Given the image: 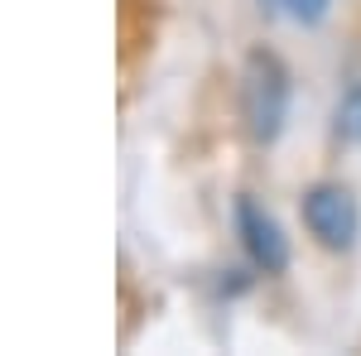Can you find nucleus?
Here are the masks:
<instances>
[{
    "mask_svg": "<svg viewBox=\"0 0 361 356\" xmlns=\"http://www.w3.org/2000/svg\"><path fill=\"white\" fill-rule=\"evenodd\" d=\"M241 121L255 145H275L289 121V68L270 49H255L241 68Z\"/></svg>",
    "mask_w": 361,
    "mask_h": 356,
    "instance_id": "1",
    "label": "nucleus"
},
{
    "mask_svg": "<svg viewBox=\"0 0 361 356\" xmlns=\"http://www.w3.org/2000/svg\"><path fill=\"white\" fill-rule=\"evenodd\" d=\"M236 236L246 260L260 274H284L289 270V236L255 197H236Z\"/></svg>",
    "mask_w": 361,
    "mask_h": 356,
    "instance_id": "3",
    "label": "nucleus"
},
{
    "mask_svg": "<svg viewBox=\"0 0 361 356\" xmlns=\"http://www.w3.org/2000/svg\"><path fill=\"white\" fill-rule=\"evenodd\" d=\"M270 5H279V0H270Z\"/></svg>",
    "mask_w": 361,
    "mask_h": 356,
    "instance_id": "6",
    "label": "nucleus"
},
{
    "mask_svg": "<svg viewBox=\"0 0 361 356\" xmlns=\"http://www.w3.org/2000/svg\"><path fill=\"white\" fill-rule=\"evenodd\" d=\"M337 135L361 145V82L347 87L342 92V102H337Z\"/></svg>",
    "mask_w": 361,
    "mask_h": 356,
    "instance_id": "4",
    "label": "nucleus"
},
{
    "mask_svg": "<svg viewBox=\"0 0 361 356\" xmlns=\"http://www.w3.org/2000/svg\"><path fill=\"white\" fill-rule=\"evenodd\" d=\"M304 226L323 250H352L361 231V207L342 183H313L304 192Z\"/></svg>",
    "mask_w": 361,
    "mask_h": 356,
    "instance_id": "2",
    "label": "nucleus"
},
{
    "mask_svg": "<svg viewBox=\"0 0 361 356\" xmlns=\"http://www.w3.org/2000/svg\"><path fill=\"white\" fill-rule=\"evenodd\" d=\"M279 5H284V15L294 25H323L328 10H333V0H279Z\"/></svg>",
    "mask_w": 361,
    "mask_h": 356,
    "instance_id": "5",
    "label": "nucleus"
}]
</instances>
